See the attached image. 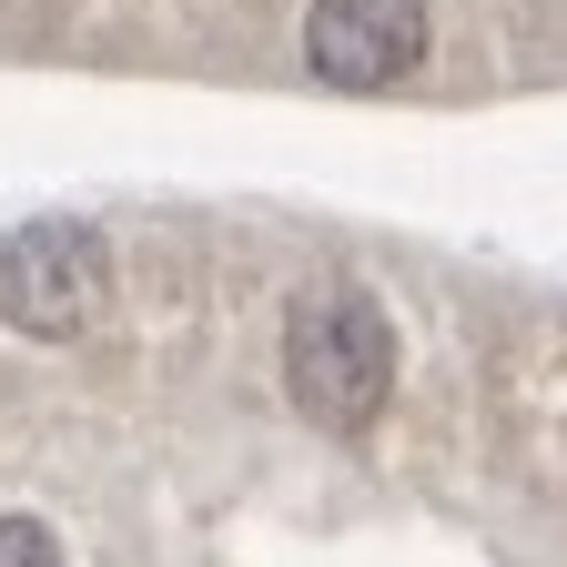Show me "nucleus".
<instances>
[{
	"label": "nucleus",
	"mask_w": 567,
	"mask_h": 567,
	"mask_svg": "<svg viewBox=\"0 0 567 567\" xmlns=\"http://www.w3.org/2000/svg\"><path fill=\"white\" fill-rule=\"evenodd\" d=\"M112 315V244L92 224H21L0 244V324L71 344Z\"/></svg>",
	"instance_id": "obj_2"
},
{
	"label": "nucleus",
	"mask_w": 567,
	"mask_h": 567,
	"mask_svg": "<svg viewBox=\"0 0 567 567\" xmlns=\"http://www.w3.org/2000/svg\"><path fill=\"white\" fill-rule=\"evenodd\" d=\"M0 567H61V537L31 517H0Z\"/></svg>",
	"instance_id": "obj_4"
},
{
	"label": "nucleus",
	"mask_w": 567,
	"mask_h": 567,
	"mask_svg": "<svg viewBox=\"0 0 567 567\" xmlns=\"http://www.w3.org/2000/svg\"><path fill=\"white\" fill-rule=\"evenodd\" d=\"M284 395L324 436H365L395 395V324L354 284H305L284 315Z\"/></svg>",
	"instance_id": "obj_1"
},
{
	"label": "nucleus",
	"mask_w": 567,
	"mask_h": 567,
	"mask_svg": "<svg viewBox=\"0 0 567 567\" xmlns=\"http://www.w3.org/2000/svg\"><path fill=\"white\" fill-rule=\"evenodd\" d=\"M305 61L334 92H395L425 61V0H305Z\"/></svg>",
	"instance_id": "obj_3"
}]
</instances>
